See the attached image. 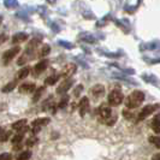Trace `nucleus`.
Wrapping results in <instances>:
<instances>
[{
  "mask_svg": "<svg viewBox=\"0 0 160 160\" xmlns=\"http://www.w3.org/2000/svg\"><path fill=\"white\" fill-rule=\"evenodd\" d=\"M40 43V40H38V39H34L29 42V45L27 46L25 48V51H24V53L22 54V57L18 59V62H17V64L18 65H23L25 64L29 59H32V57H34V52H35V49L38 47V45Z\"/></svg>",
  "mask_w": 160,
  "mask_h": 160,
  "instance_id": "obj_1",
  "label": "nucleus"
},
{
  "mask_svg": "<svg viewBox=\"0 0 160 160\" xmlns=\"http://www.w3.org/2000/svg\"><path fill=\"white\" fill-rule=\"evenodd\" d=\"M123 114H124V117H125V118H132V113L131 112H129L128 110H124V111H123Z\"/></svg>",
  "mask_w": 160,
  "mask_h": 160,
  "instance_id": "obj_33",
  "label": "nucleus"
},
{
  "mask_svg": "<svg viewBox=\"0 0 160 160\" xmlns=\"http://www.w3.org/2000/svg\"><path fill=\"white\" fill-rule=\"evenodd\" d=\"M144 94L140 90H135L132 92L130 95L125 99V106L127 108H136L140 105L143 102Z\"/></svg>",
  "mask_w": 160,
  "mask_h": 160,
  "instance_id": "obj_2",
  "label": "nucleus"
},
{
  "mask_svg": "<svg viewBox=\"0 0 160 160\" xmlns=\"http://www.w3.org/2000/svg\"><path fill=\"white\" fill-rule=\"evenodd\" d=\"M59 78H60V75H52V76H48L45 80V83H46V86H53L58 82Z\"/></svg>",
  "mask_w": 160,
  "mask_h": 160,
  "instance_id": "obj_19",
  "label": "nucleus"
},
{
  "mask_svg": "<svg viewBox=\"0 0 160 160\" xmlns=\"http://www.w3.org/2000/svg\"><path fill=\"white\" fill-rule=\"evenodd\" d=\"M2 132H4V129L0 128V134H2Z\"/></svg>",
  "mask_w": 160,
  "mask_h": 160,
  "instance_id": "obj_36",
  "label": "nucleus"
},
{
  "mask_svg": "<svg viewBox=\"0 0 160 160\" xmlns=\"http://www.w3.org/2000/svg\"><path fill=\"white\" fill-rule=\"evenodd\" d=\"M0 160H12V155L10 153H1L0 154Z\"/></svg>",
  "mask_w": 160,
  "mask_h": 160,
  "instance_id": "obj_28",
  "label": "nucleus"
},
{
  "mask_svg": "<svg viewBox=\"0 0 160 160\" xmlns=\"http://www.w3.org/2000/svg\"><path fill=\"white\" fill-rule=\"evenodd\" d=\"M151 127H152L154 132L160 134V114H157V116L153 118L152 123H151Z\"/></svg>",
  "mask_w": 160,
  "mask_h": 160,
  "instance_id": "obj_15",
  "label": "nucleus"
},
{
  "mask_svg": "<svg viewBox=\"0 0 160 160\" xmlns=\"http://www.w3.org/2000/svg\"><path fill=\"white\" fill-rule=\"evenodd\" d=\"M36 142H38V138H36V137H30V138L27 141V146H28V147H32V146H34Z\"/></svg>",
  "mask_w": 160,
  "mask_h": 160,
  "instance_id": "obj_31",
  "label": "nucleus"
},
{
  "mask_svg": "<svg viewBox=\"0 0 160 160\" xmlns=\"http://www.w3.org/2000/svg\"><path fill=\"white\" fill-rule=\"evenodd\" d=\"M72 84H73V80H71V78H66V80H65L64 82H62V84L58 87L57 93H58V94H65L69 89L71 88Z\"/></svg>",
  "mask_w": 160,
  "mask_h": 160,
  "instance_id": "obj_9",
  "label": "nucleus"
},
{
  "mask_svg": "<svg viewBox=\"0 0 160 160\" xmlns=\"http://www.w3.org/2000/svg\"><path fill=\"white\" fill-rule=\"evenodd\" d=\"M83 90V86L82 84H78L77 87H76V89H75V96H80V94H81V92Z\"/></svg>",
  "mask_w": 160,
  "mask_h": 160,
  "instance_id": "obj_32",
  "label": "nucleus"
},
{
  "mask_svg": "<svg viewBox=\"0 0 160 160\" xmlns=\"http://www.w3.org/2000/svg\"><path fill=\"white\" fill-rule=\"evenodd\" d=\"M49 51H51V47H49L48 45H43V46L41 47L40 51H39L38 56L40 57V58H42V57H45V56H47V54H49Z\"/></svg>",
  "mask_w": 160,
  "mask_h": 160,
  "instance_id": "obj_23",
  "label": "nucleus"
},
{
  "mask_svg": "<svg viewBox=\"0 0 160 160\" xmlns=\"http://www.w3.org/2000/svg\"><path fill=\"white\" fill-rule=\"evenodd\" d=\"M25 124H27V119L17 120V122H15V123L12 124V129H13V130H17V131L23 130V129L25 128Z\"/></svg>",
  "mask_w": 160,
  "mask_h": 160,
  "instance_id": "obj_18",
  "label": "nucleus"
},
{
  "mask_svg": "<svg viewBox=\"0 0 160 160\" xmlns=\"http://www.w3.org/2000/svg\"><path fill=\"white\" fill-rule=\"evenodd\" d=\"M16 86H17V80L11 81V82H8L6 86L2 87L1 92H2V93H10V92H12L13 89L16 88Z\"/></svg>",
  "mask_w": 160,
  "mask_h": 160,
  "instance_id": "obj_17",
  "label": "nucleus"
},
{
  "mask_svg": "<svg viewBox=\"0 0 160 160\" xmlns=\"http://www.w3.org/2000/svg\"><path fill=\"white\" fill-rule=\"evenodd\" d=\"M90 92H92V95L98 99V98H101L105 94V87L102 84H95L93 88L90 89Z\"/></svg>",
  "mask_w": 160,
  "mask_h": 160,
  "instance_id": "obj_13",
  "label": "nucleus"
},
{
  "mask_svg": "<svg viewBox=\"0 0 160 160\" xmlns=\"http://www.w3.org/2000/svg\"><path fill=\"white\" fill-rule=\"evenodd\" d=\"M123 100H124V95L119 89H113L107 96V101L110 106H118L123 102Z\"/></svg>",
  "mask_w": 160,
  "mask_h": 160,
  "instance_id": "obj_3",
  "label": "nucleus"
},
{
  "mask_svg": "<svg viewBox=\"0 0 160 160\" xmlns=\"http://www.w3.org/2000/svg\"><path fill=\"white\" fill-rule=\"evenodd\" d=\"M159 107H160V105H148V106H144L143 108L140 111V113H138L137 120H143L144 118H147L148 116H151L153 112H155Z\"/></svg>",
  "mask_w": 160,
  "mask_h": 160,
  "instance_id": "obj_4",
  "label": "nucleus"
},
{
  "mask_svg": "<svg viewBox=\"0 0 160 160\" xmlns=\"http://www.w3.org/2000/svg\"><path fill=\"white\" fill-rule=\"evenodd\" d=\"M32 153L30 151H24L22 152L18 157H17V160H29L32 158Z\"/></svg>",
  "mask_w": 160,
  "mask_h": 160,
  "instance_id": "obj_22",
  "label": "nucleus"
},
{
  "mask_svg": "<svg viewBox=\"0 0 160 160\" xmlns=\"http://www.w3.org/2000/svg\"><path fill=\"white\" fill-rule=\"evenodd\" d=\"M77 70V66L73 64V63H69V64H66L63 68V70H62V76L65 77V78H69V77H71L72 75L76 72Z\"/></svg>",
  "mask_w": 160,
  "mask_h": 160,
  "instance_id": "obj_8",
  "label": "nucleus"
},
{
  "mask_svg": "<svg viewBox=\"0 0 160 160\" xmlns=\"http://www.w3.org/2000/svg\"><path fill=\"white\" fill-rule=\"evenodd\" d=\"M43 90H45V88H43V87H40V88L35 92V95H34V98H32V101H34V102H36V101L40 99V96L42 95Z\"/></svg>",
  "mask_w": 160,
  "mask_h": 160,
  "instance_id": "obj_25",
  "label": "nucleus"
},
{
  "mask_svg": "<svg viewBox=\"0 0 160 160\" xmlns=\"http://www.w3.org/2000/svg\"><path fill=\"white\" fill-rule=\"evenodd\" d=\"M4 5H5V8H6L12 10V8H18L19 2H18V0H4Z\"/></svg>",
  "mask_w": 160,
  "mask_h": 160,
  "instance_id": "obj_20",
  "label": "nucleus"
},
{
  "mask_svg": "<svg viewBox=\"0 0 160 160\" xmlns=\"http://www.w3.org/2000/svg\"><path fill=\"white\" fill-rule=\"evenodd\" d=\"M6 40H8V36H6L5 34H0V45L4 43Z\"/></svg>",
  "mask_w": 160,
  "mask_h": 160,
  "instance_id": "obj_34",
  "label": "nucleus"
},
{
  "mask_svg": "<svg viewBox=\"0 0 160 160\" xmlns=\"http://www.w3.org/2000/svg\"><path fill=\"white\" fill-rule=\"evenodd\" d=\"M47 66H48V60H46V59H43V60L39 62L38 64L34 66V76H39V75H41L42 72L47 69Z\"/></svg>",
  "mask_w": 160,
  "mask_h": 160,
  "instance_id": "obj_10",
  "label": "nucleus"
},
{
  "mask_svg": "<svg viewBox=\"0 0 160 160\" xmlns=\"http://www.w3.org/2000/svg\"><path fill=\"white\" fill-rule=\"evenodd\" d=\"M30 70H32L30 68H23L22 70H19V72L17 73V78H18V80H23V78H25V77L30 73Z\"/></svg>",
  "mask_w": 160,
  "mask_h": 160,
  "instance_id": "obj_21",
  "label": "nucleus"
},
{
  "mask_svg": "<svg viewBox=\"0 0 160 160\" xmlns=\"http://www.w3.org/2000/svg\"><path fill=\"white\" fill-rule=\"evenodd\" d=\"M152 160H160V153H158V154H155L154 157H153Z\"/></svg>",
  "mask_w": 160,
  "mask_h": 160,
  "instance_id": "obj_35",
  "label": "nucleus"
},
{
  "mask_svg": "<svg viewBox=\"0 0 160 160\" xmlns=\"http://www.w3.org/2000/svg\"><path fill=\"white\" fill-rule=\"evenodd\" d=\"M78 107H80V114L81 116H84L86 113L88 112L89 110V99L88 98H82L80 101V104H78Z\"/></svg>",
  "mask_w": 160,
  "mask_h": 160,
  "instance_id": "obj_11",
  "label": "nucleus"
},
{
  "mask_svg": "<svg viewBox=\"0 0 160 160\" xmlns=\"http://www.w3.org/2000/svg\"><path fill=\"white\" fill-rule=\"evenodd\" d=\"M68 101H69V96H64V98L60 100V102H59V105H58V106H59L60 108H64L65 106L68 105Z\"/></svg>",
  "mask_w": 160,
  "mask_h": 160,
  "instance_id": "obj_27",
  "label": "nucleus"
},
{
  "mask_svg": "<svg viewBox=\"0 0 160 160\" xmlns=\"http://www.w3.org/2000/svg\"><path fill=\"white\" fill-rule=\"evenodd\" d=\"M1 19H2V18H1V17H0V23H1Z\"/></svg>",
  "mask_w": 160,
  "mask_h": 160,
  "instance_id": "obj_37",
  "label": "nucleus"
},
{
  "mask_svg": "<svg viewBox=\"0 0 160 160\" xmlns=\"http://www.w3.org/2000/svg\"><path fill=\"white\" fill-rule=\"evenodd\" d=\"M19 51H21V48L18 47V46H16V47H12L10 48V49H8V51H5L4 52V54H2V63L5 65H8L15 57L19 53Z\"/></svg>",
  "mask_w": 160,
  "mask_h": 160,
  "instance_id": "obj_5",
  "label": "nucleus"
},
{
  "mask_svg": "<svg viewBox=\"0 0 160 160\" xmlns=\"http://www.w3.org/2000/svg\"><path fill=\"white\" fill-rule=\"evenodd\" d=\"M48 123H49V118H38V119H35L32 123V132H34V134L39 132L40 129L42 128V127H45V125H47Z\"/></svg>",
  "mask_w": 160,
  "mask_h": 160,
  "instance_id": "obj_6",
  "label": "nucleus"
},
{
  "mask_svg": "<svg viewBox=\"0 0 160 160\" xmlns=\"http://www.w3.org/2000/svg\"><path fill=\"white\" fill-rule=\"evenodd\" d=\"M149 142L154 144L157 148H160V136H151L149 137Z\"/></svg>",
  "mask_w": 160,
  "mask_h": 160,
  "instance_id": "obj_24",
  "label": "nucleus"
},
{
  "mask_svg": "<svg viewBox=\"0 0 160 160\" xmlns=\"http://www.w3.org/2000/svg\"><path fill=\"white\" fill-rule=\"evenodd\" d=\"M80 39L83 41V42H87V43H95L96 42L95 38H94L93 35L88 34V32H83V34H81Z\"/></svg>",
  "mask_w": 160,
  "mask_h": 160,
  "instance_id": "obj_16",
  "label": "nucleus"
},
{
  "mask_svg": "<svg viewBox=\"0 0 160 160\" xmlns=\"http://www.w3.org/2000/svg\"><path fill=\"white\" fill-rule=\"evenodd\" d=\"M28 34L27 32H17L12 36V43H21L28 40Z\"/></svg>",
  "mask_w": 160,
  "mask_h": 160,
  "instance_id": "obj_14",
  "label": "nucleus"
},
{
  "mask_svg": "<svg viewBox=\"0 0 160 160\" xmlns=\"http://www.w3.org/2000/svg\"><path fill=\"white\" fill-rule=\"evenodd\" d=\"M99 117H100V119L102 120L104 123H106L107 120L112 117V110L110 107H107V106H101L99 108Z\"/></svg>",
  "mask_w": 160,
  "mask_h": 160,
  "instance_id": "obj_7",
  "label": "nucleus"
},
{
  "mask_svg": "<svg viewBox=\"0 0 160 160\" xmlns=\"http://www.w3.org/2000/svg\"><path fill=\"white\" fill-rule=\"evenodd\" d=\"M10 135H11V132H2V134H0V142H5L10 137Z\"/></svg>",
  "mask_w": 160,
  "mask_h": 160,
  "instance_id": "obj_29",
  "label": "nucleus"
},
{
  "mask_svg": "<svg viewBox=\"0 0 160 160\" xmlns=\"http://www.w3.org/2000/svg\"><path fill=\"white\" fill-rule=\"evenodd\" d=\"M35 84L34 83H23V84H21L19 86V93H22V94H29V93H32V92H35Z\"/></svg>",
  "mask_w": 160,
  "mask_h": 160,
  "instance_id": "obj_12",
  "label": "nucleus"
},
{
  "mask_svg": "<svg viewBox=\"0 0 160 160\" xmlns=\"http://www.w3.org/2000/svg\"><path fill=\"white\" fill-rule=\"evenodd\" d=\"M23 136H24V132H21V134L16 135V136L12 138V143L13 144H21L22 140H23Z\"/></svg>",
  "mask_w": 160,
  "mask_h": 160,
  "instance_id": "obj_26",
  "label": "nucleus"
},
{
  "mask_svg": "<svg viewBox=\"0 0 160 160\" xmlns=\"http://www.w3.org/2000/svg\"><path fill=\"white\" fill-rule=\"evenodd\" d=\"M59 45H60V46H63V47H65V48H72L73 47V45H72V43L66 42V41H64V40L59 41Z\"/></svg>",
  "mask_w": 160,
  "mask_h": 160,
  "instance_id": "obj_30",
  "label": "nucleus"
}]
</instances>
